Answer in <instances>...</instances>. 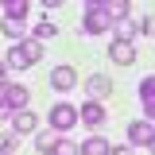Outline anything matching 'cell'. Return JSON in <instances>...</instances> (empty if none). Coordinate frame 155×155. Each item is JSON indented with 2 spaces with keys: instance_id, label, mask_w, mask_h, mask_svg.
Here are the masks:
<instances>
[{
  "instance_id": "cell-1",
  "label": "cell",
  "mask_w": 155,
  "mask_h": 155,
  "mask_svg": "<svg viewBox=\"0 0 155 155\" xmlns=\"http://www.w3.org/2000/svg\"><path fill=\"white\" fill-rule=\"evenodd\" d=\"M19 109H27V89L16 85V81L0 85V120H4L8 113H19Z\"/></svg>"
},
{
  "instance_id": "cell-2",
  "label": "cell",
  "mask_w": 155,
  "mask_h": 155,
  "mask_svg": "<svg viewBox=\"0 0 155 155\" xmlns=\"http://www.w3.org/2000/svg\"><path fill=\"white\" fill-rule=\"evenodd\" d=\"M81 31H85V35H101V31H109V16H105V8H101V4H89V8H85Z\"/></svg>"
},
{
  "instance_id": "cell-3",
  "label": "cell",
  "mask_w": 155,
  "mask_h": 155,
  "mask_svg": "<svg viewBox=\"0 0 155 155\" xmlns=\"http://www.w3.org/2000/svg\"><path fill=\"white\" fill-rule=\"evenodd\" d=\"M74 120H78V109H74V105H54V109H51V124H54L58 136L70 132V128H74Z\"/></svg>"
},
{
  "instance_id": "cell-4",
  "label": "cell",
  "mask_w": 155,
  "mask_h": 155,
  "mask_svg": "<svg viewBox=\"0 0 155 155\" xmlns=\"http://www.w3.org/2000/svg\"><path fill=\"white\" fill-rule=\"evenodd\" d=\"M85 93H89V101H105V97L113 93V78H109V74H89Z\"/></svg>"
},
{
  "instance_id": "cell-5",
  "label": "cell",
  "mask_w": 155,
  "mask_h": 155,
  "mask_svg": "<svg viewBox=\"0 0 155 155\" xmlns=\"http://www.w3.org/2000/svg\"><path fill=\"white\" fill-rule=\"evenodd\" d=\"M78 116H81V124H89V128H97V124H105V120H109V113H105V105H101V101H85V105L78 109Z\"/></svg>"
},
{
  "instance_id": "cell-6",
  "label": "cell",
  "mask_w": 155,
  "mask_h": 155,
  "mask_svg": "<svg viewBox=\"0 0 155 155\" xmlns=\"http://www.w3.org/2000/svg\"><path fill=\"white\" fill-rule=\"evenodd\" d=\"M39 128V116L31 113V109H19V113H12V132L16 136H27Z\"/></svg>"
},
{
  "instance_id": "cell-7",
  "label": "cell",
  "mask_w": 155,
  "mask_h": 155,
  "mask_svg": "<svg viewBox=\"0 0 155 155\" xmlns=\"http://www.w3.org/2000/svg\"><path fill=\"white\" fill-rule=\"evenodd\" d=\"M109 58H113L116 66H132V62H136V47H132V43H120V39H113Z\"/></svg>"
},
{
  "instance_id": "cell-8",
  "label": "cell",
  "mask_w": 155,
  "mask_h": 155,
  "mask_svg": "<svg viewBox=\"0 0 155 155\" xmlns=\"http://www.w3.org/2000/svg\"><path fill=\"white\" fill-rule=\"evenodd\" d=\"M128 140H132V143H155V124H151V120L128 124Z\"/></svg>"
},
{
  "instance_id": "cell-9",
  "label": "cell",
  "mask_w": 155,
  "mask_h": 155,
  "mask_svg": "<svg viewBox=\"0 0 155 155\" xmlns=\"http://www.w3.org/2000/svg\"><path fill=\"white\" fill-rule=\"evenodd\" d=\"M74 81H78V74H74V66H54V70H51V85H54L58 93H66V89H70Z\"/></svg>"
},
{
  "instance_id": "cell-10",
  "label": "cell",
  "mask_w": 155,
  "mask_h": 155,
  "mask_svg": "<svg viewBox=\"0 0 155 155\" xmlns=\"http://www.w3.org/2000/svg\"><path fill=\"white\" fill-rule=\"evenodd\" d=\"M4 62H8L12 70H27V66H35V62L27 58V47H23V43H16V47L8 51V58H4Z\"/></svg>"
},
{
  "instance_id": "cell-11",
  "label": "cell",
  "mask_w": 155,
  "mask_h": 155,
  "mask_svg": "<svg viewBox=\"0 0 155 155\" xmlns=\"http://www.w3.org/2000/svg\"><path fill=\"white\" fill-rule=\"evenodd\" d=\"M78 155H109V140H105V136H89V140L78 147Z\"/></svg>"
},
{
  "instance_id": "cell-12",
  "label": "cell",
  "mask_w": 155,
  "mask_h": 155,
  "mask_svg": "<svg viewBox=\"0 0 155 155\" xmlns=\"http://www.w3.org/2000/svg\"><path fill=\"white\" fill-rule=\"evenodd\" d=\"M140 105L147 109V116L155 113V78H143L140 81Z\"/></svg>"
},
{
  "instance_id": "cell-13",
  "label": "cell",
  "mask_w": 155,
  "mask_h": 155,
  "mask_svg": "<svg viewBox=\"0 0 155 155\" xmlns=\"http://www.w3.org/2000/svg\"><path fill=\"white\" fill-rule=\"evenodd\" d=\"M101 8H105V16H109V19H120V23H124L128 12H132V4H128V0H109V4H101Z\"/></svg>"
},
{
  "instance_id": "cell-14",
  "label": "cell",
  "mask_w": 155,
  "mask_h": 155,
  "mask_svg": "<svg viewBox=\"0 0 155 155\" xmlns=\"http://www.w3.org/2000/svg\"><path fill=\"white\" fill-rule=\"evenodd\" d=\"M27 12H31V4H27V0H12V4L4 8V19H19V23H23Z\"/></svg>"
},
{
  "instance_id": "cell-15",
  "label": "cell",
  "mask_w": 155,
  "mask_h": 155,
  "mask_svg": "<svg viewBox=\"0 0 155 155\" xmlns=\"http://www.w3.org/2000/svg\"><path fill=\"white\" fill-rule=\"evenodd\" d=\"M4 35L12 39V43H23V35H27V27H23L19 19H4Z\"/></svg>"
},
{
  "instance_id": "cell-16",
  "label": "cell",
  "mask_w": 155,
  "mask_h": 155,
  "mask_svg": "<svg viewBox=\"0 0 155 155\" xmlns=\"http://www.w3.org/2000/svg\"><path fill=\"white\" fill-rule=\"evenodd\" d=\"M31 35H35V43H39V39H54L58 27L51 23V19H43V23H35V31H31Z\"/></svg>"
},
{
  "instance_id": "cell-17",
  "label": "cell",
  "mask_w": 155,
  "mask_h": 155,
  "mask_svg": "<svg viewBox=\"0 0 155 155\" xmlns=\"http://www.w3.org/2000/svg\"><path fill=\"white\" fill-rule=\"evenodd\" d=\"M16 147H19V136H16V132L0 136V155H16Z\"/></svg>"
},
{
  "instance_id": "cell-18",
  "label": "cell",
  "mask_w": 155,
  "mask_h": 155,
  "mask_svg": "<svg viewBox=\"0 0 155 155\" xmlns=\"http://www.w3.org/2000/svg\"><path fill=\"white\" fill-rule=\"evenodd\" d=\"M54 143H58V132H43L39 136V151H54Z\"/></svg>"
},
{
  "instance_id": "cell-19",
  "label": "cell",
  "mask_w": 155,
  "mask_h": 155,
  "mask_svg": "<svg viewBox=\"0 0 155 155\" xmlns=\"http://www.w3.org/2000/svg\"><path fill=\"white\" fill-rule=\"evenodd\" d=\"M51 155H78V143H70V140H58Z\"/></svg>"
},
{
  "instance_id": "cell-20",
  "label": "cell",
  "mask_w": 155,
  "mask_h": 155,
  "mask_svg": "<svg viewBox=\"0 0 155 155\" xmlns=\"http://www.w3.org/2000/svg\"><path fill=\"white\" fill-rule=\"evenodd\" d=\"M23 47H27V58H31V62H39V58H43V47H39L35 39H23Z\"/></svg>"
},
{
  "instance_id": "cell-21",
  "label": "cell",
  "mask_w": 155,
  "mask_h": 155,
  "mask_svg": "<svg viewBox=\"0 0 155 155\" xmlns=\"http://www.w3.org/2000/svg\"><path fill=\"white\" fill-rule=\"evenodd\" d=\"M147 27H151V19H147V16H136V19H132V31H136V35H143Z\"/></svg>"
},
{
  "instance_id": "cell-22",
  "label": "cell",
  "mask_w": 155,
  "mask_h": 155,
  "mask_svg": "<svg viewBox=\"0 0 155 155\" xmlns=\"http://www.w3.org/2000/svg\"><path fill=\"white\" fill-rule=\"evenodd\" d=\"M109 155H136L132 147H109Z\"/></svg>"
},
{
  "instance_id": "cell-23",
  "label": "cell",
  "mask_w": 155,
  "mask_h": 155,
  "mask_svg": "<svg viewBox=\"0 0 155 155\" xmlns=\"http://www.w3.org/2000/svg\"><path fill=\"white\" fill-rule=\"evenodd\" d=\"M0 85H8V62H0Z\"/></svg>"
}]
</instances>
